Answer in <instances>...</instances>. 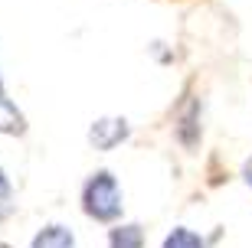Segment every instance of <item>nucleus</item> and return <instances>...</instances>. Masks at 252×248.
I'll return each instance as SVG.
<instances>
[{
  "label": "nucleus",
  "mask_w": 252,
  "mask_h": 248,
  "mask_svg": "<svg viewBox=\"0 0 252 248\" xmlns=\"http://www.w3.org/2000/svg\"><path fill=\"white\" fill-rule=\"evenodd\" d=\"M10 212V183L7 176H3V170H0V219Z\"/></svg>",
  "instance_id": "7"
},
{
  "label": "nucleus",
  "mask_w": 252,
  "mask_h": 248,
  "mask_svg": "<svg viewBox=\"0 0 252 248\" xmlns=\"http://www.w3.org/2000/svg\"><path fill=\"white\" fill-rule=\"evenodd\" d=\"M131 128L125 118H98L89 128V144H92L95 150H115L122 140H128Z\"/></svg>",
  "instance_id": "2"
},
{
  "label": "nucleus",
  "mask_w": 252,
  "mask_h": 248,
  "mask_svg": "<svg viewBox=\"0 0 252 248\" xmlns=\"http://www.w3.org/2000/svg\"><path fill=\"white\" fill-rule=\"evenodd\" d=\"M33 248H75V235H72V229L53 222V225H46V229L33 239Z\"/></svg>",
  "instance_id": "3"
},
{
  "label": "nucleus",
  "mask_w": 252,
  "mask_h": 248,
  "mask_svg": "<svg viewBox=\"0 0 252 248\" xmlns=\"http://www.w3.org/2000/svg\"><path fill=\"white\" fill-rule=\"evenodd\" d=\"M0 95H3V85H0Z\"/></svg>",
  "instance_id": "9"
},
{
  "label": "nucleus",
  "mask_w": 252,
  "mask_h": 248,
  "mask_svg": "<svg viewBox=\"0 0 252 248\" xmlns=\"http://www.w3.org/2000/svg\"><path fill=\"white\" fill-rule=\"evenodd\" d=\"M246 183L252 186V160H249V164H246Z\"/></svg>",
  "instance_id": "8"
},
{
  "label": "nucleus",
  "mask_w": 252,
  "mask_h": 248,
  "mask_svg": "<svg viewBox=\"0 0 252 248\" xmlns=\"http://www.w3.org/2000/svg\"><path fill=\"white\" fill-rule=\"evenodd\" d=\"M160 248H206V245H203V239H200L196 232H190V229H174L167 239H164V245H160Z\"/></svg>",
  "instance_id": "6"
},
{
  "label": "nucleus",
  "mask_w": 252,
  "mask_h": 248,
  "mask_svg": "<svg viewBox=\"0 0 252 248\" xmlns=\"http://www.w3.org/2000/svg\"><path fill=\"white\" fill-rule=\"evenodd\" d=\"M0 131H7V134H20L23 131V114L7 101V95H0Z\"/></svg>",
  "instance_id": "5"
},
{
  "label": "nucleus",
  "mask_w": 252,
  "mask_h": 248,
  "mask_svg": "<svg viewBox=\"0 0 252 248\" xmlns=\"http://www.w3.org/2000/svg\"><path fill=\"white\" fill-rule=\"evenodd\" d=\"M144 245V229L141 225H118L108 235V248H141Z\"/></svg>",
  "instance_id": "4"
},
{
  "label": "nucleus",
  "mask_w": 252,
  "mask_h": 248,
  "mask_svg": "<svg viewBox=\"0 0 252 248\" xmlns=\"http://www.w3.org/2000/svg\"><path fill=\"white\" fill-rule=\"evenodd\" d=\"M0 248H10V245H0Z\"/></svg>",
  "instance_id": "10"
},
{
  "label": "nucleus",
  "mask_w": 252,
  "mask_h": 248,
  "mask_svg": "<svg viewBox=\"0 0 252 248\" xmlns=\"http://www.w3.org/2000/svg\"><path fill=\"white\" fill-rule=\"evenodd\" d=\"M82 209L95 222H115L122 216V186L108 170H95L82 186Z\"/></svg>",
  "instance_id": "1"
}]
</instances>
